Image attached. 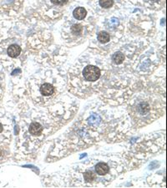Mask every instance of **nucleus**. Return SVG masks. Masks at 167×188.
I'll return each mask as SVG.
<instances>
[{"label": "nucleus", "instance_id": "nucleus-12", "mask_svg": "<svg viewBox=\"0 0 167 188\" xmlns=\"http://www.w3.org/2000/svg\"><path fill=\"white\" fill-rule=\"evenodd\" d=\"M3 125L0 123V133H2L3 132Z\"/></svg>", "mask_w": 167, "mask_h": 188}, {"label": "nucleus", "instance_id": "nucleus-6", "mask_svg": "<svg viewBox=\"0 0 167 188\" xmlns=\"http://www.w3.org/2000/svg\"><path fill=\"white\" fill-rule=\"evenodd\" d=\"M73 15H74V17L75 19H77V20H83L86 17V15H87V11H86V9L85 8L78 7L74 10Z\"/></svg>", "mask_w": 167, "mask_h": 188}, {"label": "nucleus", "instance_id": "nucleus-13", "mask_svg": "<svg viewBox=\"0 0 167 188\" xmlns=\"http://www.w3.org/2000/svg\"><path fill=\"white\" fill-rule=\"evenodd\" d=\"M151 1H152V2H159L160 0H151Z\"/></svg>", "mask_w": 167, "mask_h": 188}, {"label": "nucleus", "instance_id": "nucleus-3", "mask_svg": "<svg viewBox=\"0 0 167 188\" xmlns=\"http://www.w3.org/2000/svg\"><path fill=\"white\" fill-rule=\"evenodd\" d=\"M91 171L95 175L97 181H99V177L106 176L107 175H109L110 173V167H109V164L106 163V162L99 161V162H97V164H95V171Z\"/></svg>", "mask_w": 167, "mask_h": 188}, {"label": "nucleus", "instance_id": "nucleus-11", "mask_svg": "<svg viewBox=\"0 0 167 188\" xmlns=\"http://www.w3.org/2000/svg\"><path fill=\"white\" fill-rule=\"evenodd\" d=\"M51 3L55 5H64L69 0H50Z\"/></svg>", "mask_w": 167, "mask_h": 188}, {"label": "nucleus", "instance_id": "nucleus-1", "mask_svg": "<svg viewBox=\"0 0 167 188\" xmlns=\"http://www.w3.org/2000/svg\"><path fill=\"white\" fill-rule=\"evenodd\" d=\"M131 123L141 128L151 123L165 113V105H159L151 99H137L128 106Z\"/></svg>", "mask_w": 167, "mask_h": 188}, {"label": "nucleus", "instance_id": "nucleus-5", "mask_svg": "<svg viewBox=\"0 0 167 188\" xmlns=\"http://www.w3.org/2000/svg\"><path fill=\"white\" fill-rule=\"evenodd\" d=\"M21 47L18 44H11L8 48L7 54L11 58H17L18 56H19V54H21Z\"/></svg>", "mask_w": 167, "mask_h": 188}, {"label": "nucleus", "instance_id": "nucleus-8", "mask_svg": "<svg viewBox=\"0 0 167 188\" xmlns=\"http://www.w3.org/2000/svg\"><path fill=\"white\" fill-rule=\"evenodd\" d=\"M113 62L115 64V65H120L122 64L124 60V54H122L121 52H116L114 55H113Z\"/></svg>", "mask_w": 167, "mask_h": 188}, {"label": "nucleus", "instance_id": "nucleus-9", "mask_svg": "<svg viewBox=\"0 0 167 188\" xmlns=\"http://www.w3.org/2000/svg\"><path fill=\"white\" fill-rule=\"evenodd\" d=\"M83 30H84V28L80 23H75L71 27V32L74 35L80 36V34L83 33Z\"/></svg>", "mask_w": 167, "mask_h": 188}, {"label": "nucleus", "instance_id": "nucleus-7", "mask_svg": "<svg viewBox=\"0 0 167 188\" xmlns=\"http://www.w3.org/2000/svg\"><path fill=\"white\" fill-rule=\"evenodd\" d=\"M97 39H98L100 43H106L110 40V35H109V33H107L106 31H101V32H100L98 34Z\"/></svg>", "mask_w": 167, "mask_h": 188}, {"label": "nucleus", "instance_id": "nucleus-4", "mask_svg": "<svg viewBox=\"0 0 167 188\" xmlns=\"http://www.w3.org/2000/svg\"><path fill=\"white\" fill-rule=\"evenodd\" d=\"M40 94H42V96H44L45 98L50 97L55 92V89L53 85H51L49 83H44L43 84L41 87H40Z\"/></svg>", "mask_w": 167, "mask_h": 188}, {"label": "nucleus", "instance_id": "nucleus-2", "mask_svg": "<svg viewBox=\"0 0 167 188\" xmlns=\"http://www.w3.org/2000/svg\"><path fill=\"white\" fill-rule=\"evenodd\" d=\"M82 75L85 80L88 82H95L101 76L100 69L95 65H89L85 66L82 71Z\"/></svg>", "mask_w": 167, "mask_h": 188}, {"label": "nucleus", "instance_id": "nucleus-10", "mask_svg": "<svg viewBox=\"0 0 167 188\" xmlns=\"http://www.w3.org/2000/svg\"><path fill=\"white\" fill-rule=\"evenodd\" d=\"M114 4V0H100V5L104 8H111Z\"/></svg>", "mask_w": 167, "mask_h": 188}]
</instances>
